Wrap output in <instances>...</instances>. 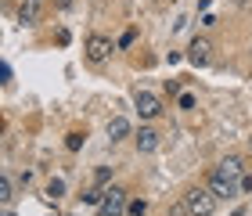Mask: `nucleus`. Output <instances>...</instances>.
I'll list each match as a JSON object with an SVG mask.
<instances>
[{
	"label": "nucleus",
	"instance_id": "14",
	"mask_svg": "<svg viewBox=\"0 0 252 216\" xmlns=\"http://www.w3.org/2000/svg\"><path fill=\"white\" fill-rule=\"evenodd\" d=\"M126 213H130V216H144V213H148V202L137 198V202H130V206H126Z\"/></svg>",
	"mask_w": 252,
	"mask_h": 216
},
{
	"label": "nucleus",
	"instance_id": "13",
	"mask_svg": "<svg viewBox=\"0 0 252 216\" xmlns=\"http://www.w3.org/2000/svg\"><path fill=\"white\" fill-rule=\"evenodd\" d=\"M65 195V184H62V180H51V184H47V198H62Z\"/></svg>",
	"mask_w": 252,
	"mask_h": 216
},
{
	"label": "nucleus",
	"instance_id": "5",
	"mask_svg": "<svg viewBox=\"0 0 252 216\" xmlns=\"http://www.w3.org/2000/svg\"><path fill=\"white\" fill-rule=\"evenodd\" d=\"M209 51H213L209 40H205V36H194L191 47H188V62L194 65V69H202V65H209Z\"/></svg>",
	"mask_w": 252,
	"mask_h": 216
},
{
	"label": "nucleus",
	"instance_id": "2",
	"mask_svg": "<svg viewBox=\"0 0 252 216\" xmlns=\"http://www.w3.org/2000/svg\"><path fill=\"white\" fill-rule=\"evenodd\" d=\"M209 191L216 198H234L238 191H242V184H238V177H227L223 169H213L209 173Z\"/></svg>",
	"mask_w": 252,
	"mask_h": 216
},
{
	"label": "nucleus",
	"instance_id": "1",
	"mask_svg": "<svg viewBox=\"0 0 252 216\" xmlns=\"http://www.w3.org/2000/svg\"><path fill=\"white\" fill-rule=\"evenodd\" d=\"M184 202H188V209H191V216H213L216 213V198L209 187H191L188 195H184Z\"/></svg>",
	"mask_w": 252,
	"mask_h": 216
},
{
	"label": "nucleus",
	"instance_id": "16",
	"mask_svg": "<svg viewBox=\"0 0 252 216\" xmlns=\"http://www.w3.org/2000/svg\"><path fill=\"white\" fill-rule=\"evenodd\" d=\"M169 216H191L188 202H177V206H169Z\"/></svg>",
	"mask_w": 252,
	"mask_h": 216
},
{
	"label": "nucleus",
	"instance_id": "4",
	"mask_svg": "<svg viewBox=\"0 0 252 216\" xmlns=\"http://www.w3.org/2000/svg\"><path fill=\"white\" fill-rule=\"evenodd\" d=\"M133 105H137V112H141V119H158L162 116V101H158L152 90H137Z\"/></svg>",
	"mask_w": 252,
	"mask_h": 216
},
{
	"label": "nucleus",
	"instance_id": "22",
	"mask_svg": "<svg viewBox=\"0 0 252 216\" xmlns=\"http://www.w3.org/2000/svg\"><path fill=\"white\" fill-rule=\"evenodd\" d=\"M249 148H252V133H249Z\"/></svg>",
	"mask_w": 252,
	"mask_h": 216
},
{
	"label": "nucleus",
	"instance_id": "8",
	"mask_svg": "<svg viewBox=\"0 0 252 216\" xmlns=\"http://www.w3.org/2000/svg\"><path fill=\"white\" fill-rule=\"evenodd\" d=\"M40 7H43V0H22V7H18V22H22V26H32V22L40 18Z\"/></svg>",
	"mask_w": 252,
	"mask_h": 216
},
{
	"label": "nucleus",
	"instance_id": "12",
	"mask_svg": "<svg viewBox=\"0 0 252 216\" xmlns=\"http://www.w3.org/2000/svg\"><path fill=\"white\" fill-rule=\"evenodd\" d=\"M83 133H68V141H65V148H68V152H79V148H83Z\"/></svg>",
	"mask_w": 252,
	"mask_h": 216
},
{
	"label": "nucleus",
	"instance_id": "15",
	"mask_svg": "<svg viewBox=\"0 0 252 216\" xmlns=\"http://www.w3.org/2000/svg\"><path fill=\"white\" fill-rule=\"evenodd\" d=\"M101 198H105V191H83V202H87V206H101Z\"/></svg>",
	"mask_w": 252,
	"mask_h": 216
},
{
	"label": "nucleus",
	"instance_id": "9",
	"mask_svg": "<svg viewBox=\"0 0 252 216\" xmlns=\"http://www.w3.org/2000/svg\"><path fill=\"white\" fill-rule=\"evenodd\" d=\"M108 137L112 141H126V137H130V119H123V116L108 119Z\"/></svg>",
	"mask_w": 252,
	"mask_h": 216
},
{
	"label": "nucleus",
	"instance_id": "11",
	"mask_svg": "<svg viewBox=\"0 0 252 216\" xmlns=\"http://www.w3.org/2000/svg\"><path fill=\"white\" fill-rule=\"evenodd\" d=\"M220 169H223L227 177H242V169H245V166H242V158H238V155H227L223 162H220Z\"/></svg>",
	"mask_w": 252,
	"mask_h": 216
},
{
	"label": "nucleus",
	"instance_id": "17",
	"mask_svg": "<svg viewBox=\"0 0 252 216\" xmlns=\"http://www.w3.org/2000/svg\"><path fill=\"white\" fill-rule=\"evenodd\" d=\"M0 83H4V87L11 83V65H7V62H4V65H0Z\"/></svg>",
	"mask_w": 252,
	"mask_h": 216
},
{
	"label": "nucleus",
	"instance_id": "19",
	"mask_svg": "<svg viewBox=\"0 0 252 216\" xmlns=\"http://www.w3.org/2000/svg\"><path fill=\"white\" fill-rule=\"evenodd\" d=\"M242 191H252V173H245V177H242Z\"/></svg>",
	"mask_w": 252,
	"mask_h": 216
},
{
	"label": "nucleus",
	"instance_id": "18",
	"mask_svg": "<svg viewBox=\"0 0 252 216\" xmlns=\"http://www.w3.org/2000/svg\"><path fill=\"white\" fill-rule=\"evenodd\" d=\"M180 108H194V97L191 94H180Z\"/></svg>",
	"mask_w": 252,
	"mask_h": 216
},
{
	"label": "nucleus",
	"instance_id": "20",
	"mask_svg": "<svg viewBox=\"0 0 252 216\" xmlns=\"http://www.w3.org/2000/svg\"><path fill=\"white\" fill-rule=\"evenodd\" d=\"M0 216H18V213H15V209H4V213H0Z\"/></svg>",
	"mask_w": 252,
	"mask_h": 216
},
{
	"label": "nucleus",
	"instance_id": "10",
	"mask_svg": "<svg viewBox=\"0 0 252 216\" xmlns=\"http://www.w3.org/2000/svg\"><path fill=\"white\" fill-rule=\"evenodd\" d=\"M11 198H15V184H11V177L4 173V177H0V206L11 209Z\"/></svg>",
	"mask_w": 252,
	"mask_h": 216
},
{
	"label": "nucleus",
	"instance_id": "3",
	"mask_svg": "<svg viewBox=\"0 0 252 216\" xmlns=\"http://www.w3.org/2000/svg\"><path fill=\"white\" fill-rule=\"evenodd\" d=\"M126 206H130L126 191H123V187H108L105 198H101V206H97V213H101V216H123Z\"/></svg>",
	"mask_w": 252,
	"mask_h": 216
},
{
	"label": "nucleus",
	"instance_id": "6",
	"mask_svg": "<svg viewBox=\"0 0 252 216\" xmlns=\"http://www.w3.org/2000/svg\"><path fill=\"white\" fill-rule=\"evenodd\" d=\"M112 54V40L101 36V32H94V36H87V58L90 62H105Z\"/></svg>",
	"mask_w": 252,
	"mask_h": 216
},
{
	"label": "nucleus",
	"instance_id": "7",
	"mask_svg": "<svg viewBox=\"0 0 252 216\" xmlns=\"http://www.w3.org/2000/svg\"><path fill=\"white\" fill-rule=\"evenodd\" d=\"M137 152H141V155L158 152V133L152 126H141V133H137Z\"/></svg>",
	"mask_w": 252,
	"mask_h": 216
},
{
	"label": "nucleus",
	"instance_id": "21",
	"mask_svg": "<svg viewBox=\"0 0 252 216\" xmlns=\"http://www.w3.org/2000/svg\"><path fill=\"white\" fill-rule=\"evenodd\" d=\"M231 216H245V209H234V213H231Z\"/></svg>",
	"mask_w": 252,
	"mask_h": 216
}]
</instances>
